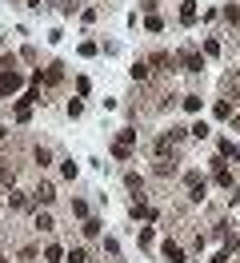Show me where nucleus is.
Segmentation results:
<instances>
[{
    "instance_id": "39448f33",
    "label": "nucleus",
    "mask_w": 240,
    "mask_h": 263,
    "mask_svg": "<svg viewBox=\"0 0 240 263\" xmlns=\"http://www.w3.org/2000/svg\"><path fill=\"white\" fill-rule=\"evenodd\" d=\"M128 215H132V219H160V211H156V208H148V204H140V200L128 208Z\"/></svg>"
},
{
    "instance_id": "c756f323",
    "label": "nucleus",
    "mask_w": 240,
    "mask_h": 263,
    "mask_svg": "<svg viewBox=\"0 0 240 263\" xmlns=\"http://www.w3.org/2000/svg\"><path fill=\"white\" fill-rule=\"evenodd\" d=\"M228 255H232V251L224 247V251H216V255H212V263H228Z\"/></svg>"
},
{
    "instance_id": "2eb2a0df",
    "label": "nucleus",
    "mask_w": 240,
    "mask_h": 263,
    "mask_svg": "<svg viewBox=\"0 0 240 263\" xmlns=\"http://www.w3.org/2000/svg\"><path fill=\"white\" fill-rule=\"evenodd\" d=\"M8 204H12V208H28V196H24V192H8Z\"/></svg>"
},
{
    "instance_id": "6e6552de",
    "label": "nucleus",
    "mask_w": 240,
    "mask_h": 263,
    "mask_svg": "<svg viewBox=\"0 0 240 263\" xmlns=\"http://www.w3.org/2000/svg\"><path fill=\"white\" fill-rule=\"evenodd\" d=\"M164 259H168V263H184V251H180L172 239H164Z\"/></svg>"
},
{
    "instance_id": "20e7f679",
    "label": "nucleus",
    "mask_w": 240,
    "mask_h": 263,
    "mask_svg": "<svg viewBox=\"0 0 240 263\" xmlns=\"http://www.w3.org/2000/svg\"><path fill=\"white\" fill-rule=\"evenodd\" d=\"M60 80H64V64H60V60L44 68V76H40V72L32 76V84H60Z\"/></svg>"
},
{
    "instance_id": "a211bd4d",
    "label": "nucleus",
    "mask_w": 240,
    "mask_h": 263,
    "mask_svg": "<svg viewBox=\"0 0 240 263\" xmlns=\"http://www.w3.org/2000/svg\"><path fill=\"white\" fill-rule=\"evenodd\" d=\"M36 227H40V231H52L56 223H52V215H48V211H40V215H36Z\"/></svg>"
},
{
    "instance_id": "7c9ffc66",
    "label": "nucleus",
    "mask_w": 240,
    "mask_h": 263,
    "mask_svg": "<svg viewBox=\"0 0 240 263\" xmlns=\"http://www.w3.org/2000/svg\"><path fill=\"white\" fill-rule=\"evenodd\" d=\"M28 4H32V8H40V4H44V0H28Z\"/></svg>"
},
{
    "instance_id": "7ed1b4c3",
    "label": "nucleus",
    "mask_w": 240,
    "mask_h": 263,
    "mask_svg": "<svg viewBox=\"0 0 240 263\" xmlns=\"http://www.w3.org/2000/svg\"><path fill=\"white\" fill-rule=\"evenodd\" d=\"M20 84H24V76H20V72H0V100H4V96H12V92H20Z\"/></svg>"
},
{
    "instance_id": "5701e85b",
    "label": "nucleus",
    "mask_w": 240,
    "mask_h": 263,
    "mask_svg": "<svg viewBox=\"0 0 240 263\" xmlns=\"http://www.w3.org/2000/svg\"><path fill=\"white\" fill-rule=\"evenodd\" d=\"M188 132H192V136H196V140H204V136H208V124H204V120H196V124H192V128H188Z\"/></svg>"
},
{
    "instance_id": "ddd939ff",
    "label": "nucleus",
    "mask_w": 240,
    "mask_h": 263,
    "mask_svg": "<svg viewBox=\"0 0 240 263\" xmlns=\"http://www.w3.org/2000/svg\"><path fill=\"white\" fill-rule=\"evenodd\" d=\"M28 116H32V100H28V96H24V100H16V120H20V124H24V120H28Z\"/></svg>"
},
{
    "instance_id": "412c9836",
    "label": "nucleus",
    "mask_w": 240,
    "mask_h": 263,
    "mask_svg": "<svg viewBox=\"0 0 240 263\" xmlns=\"http://www.w3.org/2000/svg\"><path fill=\"white\" fill-rule=\"evenodd\" d=\"M68 263H88V251H84V247H72V251H68Z\"/></svg>"
},
{
    "instance_id": "4468645a",
    "label": "nucleus",
    "mask_w": 240,
    "mask_h": 263,
    "mask_svg": "<svg viewBox=\"0 0 240 263\" xmlns=\"http://www.w3.org/2000/svg\"><path fill=\"white\" fill-rule=\"evenodd\" d=\"M212 116H216V120H228V116H232V104H228V100H216Z\"/></svg>"
},
{
    "instance_id": "f3484780",
    "label": "nucleus",
    "mask_w": 240,
    "mask_h": 263,
    "mask_svg": "<svg viewBox=\"0 0 240 263\" xmlns=\"http://www.w3.org/2000/svg\"><path fill=\"white\" fill-rule=\"evenodd\" d=\"M152 171H156V176H172V171H176V163H172V159H160Z\"/></svg>"
},
{
    "instance_id": "2f4dec72",
    "label": "nucleus",
    "mask_w": 240,
    "mask_h": 263,
    "mask_svg": "<svg viewBox=\"0 0 240 263\" xmlns=\"http://www.w3.org/2000/svg\"><path fill=\"white\" fill-rule=\"evenodd\" d=\"M232 124H236V128H240V116H236V120H232Z\"/></svg>"
},
{
    "instance_id": "9d476101",
    "label": "nucleus",
    "mask_w": 240,
    "mask_h": 263,
    "mask_svg": "<svg viewBox=\"0 0 240 263\" xmlns=\"http://www.w3.org/2000/svg\"><path fill=\"white\" fill-rule=\"evenodd\" d=\"M44 263H64V247L60 243H48L44 247Z\"/></svg>"
},
{
    "instance_id": "72a5a7b5",
    "label": "nucleus",
    "mask_w": 240,
    "mask_h": 263,
    "mask_svg": "<svg viewBox=\"0 0 240 263\" xmlns=\"http://www.w3.org/2000/svg\"><path fill=\"white\" fill-rule=\"evenodd\" d=\"M0 263H8V259H4V255H0Z\"/></svg>"
},
{
    "instance_id": "0eeeda50",
    "label": "nucleus",
    "mask_w": 240,
    "mask_h": 263,
    "mask_svg": "<svg viewBox=\"0 0 240 263\" xmlns=\"http://www.w3.org/2000/svg\"><path fill=\"white\" fill-rule=\"evenodd\" d=\"M52 200H56V188H52V184H40V188H36V204H44V208H48Z\"/></svg>"
},
{
    "instance_id": "f03ea898",
    "label": "nucleus",
    "mask_w": 240,
    "mask_h": 263,
    "mask_svg": "<svg viewBox=\"0 0 240 263\" xmlns=\"http://www.w3.org/2000/svg\"><path fill=\"white\" fill-rule=\"evenodd\" d=\"M176 64L184 68V72H200V68H204V56L196 52V48H184V52L176 56Z\"/></svg>"
},
{
    "instance_id": "423d86ee",
    "label": "nucleus",
    "mask_w": 240,
    "mask_h": 263,
    "mask_svg": "<svg viewBox=\"0 0 240 263\" xmlns=\"http://www.w3.org/2000/svg\"><path fill=\"white\" fill-rule=\"evenodd\" d=\"M180 24H184V28L196 24V0H184V4H180Z\"/></svg>"
},
{
    "instance_id": "aec40b11",
    "label": "nucleus",
    "mask_w": 240,
    "mask_h": 263,
    "mask_svg": "<svg viewBox=\"0 0 240 263\" xmlns=\"http://www.w3.org/2000/svg\"><path fill=\"white\" fill-rule=\"evenodd\" d=\"M132 140H136L132 128H120V132H116V144H128V148H132Z\"/></svg>"
},
{
    "instance_id": "9b49d317",
    "label": "nucleus",
    "mask_w": 240,
    "mask_h": 263,
    "mask_svg": "<svg viewBox=\"0 0 240 263\" xmlns=\"http://www.w3.org/2000/svg\"><path fill=\"white\" fill-rule=\"evenodd\" d=\"M12 184H16V171H12V167L0 159V188H12Z\"/></svg>"
},
{
    "instance_id": "1a4fd4ad",
    "label": "nucleus",
    "mask_w": 240,
    "mask_h": 263,
    "mask_svg": "<svg viewBox=\"0 0 240 263\" xmlns=\"http://www.w3.org/2000/svg\"><path fill=\"white\" fill-rule=\"evenodd\" d=\"M128 72H132V80H148V72H152V64H148V60H136V64H132Z\"/></svg>"
},
{
    "instance_id": "cd10ccee",
    "label": "nucleus",
    "mask_w": 240,
    "mask_h": 263,
    "mask_svg": "<svg viewBox=\"0 0 240 263\" xmlns=\"http://www.w3.org/2000/svg\"><path fill=\"white\" fill-rule=\"evenodd\" d=\"M224 20H228V24H240V8H232V4H228V8H224Z\"/></svg>"
},
{
    "instance_id": "f704fd0d",
    "label": "nucleus",
    "mask_w": 240,
    "mask_h": 263,
    "mask_svg": "<svg viewBox=\"0 0 240 263\" xmlns=\"http://www.w3.org/2000/svg\"><path fill=\"white\" fill-rule=\"evenodd\" d=\"M0 204H4V200H0Z\"/></svg>"
},
{
    "instance_id": "dca6fc26",
    "label": "nucleus",
    "mask_w": 240,
    "mask_h": 263,
    "mask_svg": "<svg viewBox=\"0 0 240 263\" xmlns=\"http://www.w3.org/2000/svg\"><path fill=\"white\" fill-rule=\"evenodd\" d=\"M32 159H36L40 167H48V163H52V152H48V148H36V152H32Z\"/></svg>"
},
{
    "instance_id": "6ab92c4d",
    "label": "nucleus",
    "mask_w": 240,
    "mask_h": 263,
    "mask_svg": "<svg viewBox=\"0 0 240 263\" xmlns=\"http://www.w3.org/2000/svg\"><path fill=\"white\" fill-rule=\"evenodd\" d=\"M80 231H84L88 239H92V235H100V219H84V227H80Z\"/></svg>"
},
{
    "instance_id": "4be33fe9",
    "label": "nucleus",
    "mask_w": 240,
    "mask_h": 263,
    "mask_svg": "<svg viewBox=\"0 0 240 263\" xmlns=\"http://www.w3.org/2000/svg\"><path fill=\"white\" fill-rule=\"evenodd\" d=\"M112 156L116 159H132V148H128V144H112Z\"/></svg>"
},
{
    "instance_id": "b1692460",
    "label": "nucleus",
    "mask_w": 240,
    "mask_h": 263,
    "mask_svg": "<svg viewBox=\"0 0 240 263\" xmlns=\"http://www.w3.org/2000/svg\"><path fill=\"white\" fill-rule=\"evenodd\" d=\"M124 184H128V188H132V192H140V188H144V180H140V176H136V171H128V176H124Z\"/></svg>"
},
{
    "instance_id": "bb28decb",
    "label": "nucleus",
    "mask_w": 240,
    "mask_h": 263,
    "mask_svg": "<svg viewBox=\"0 0 240 263\" xmlns=\"http://www.w3.org/2000/svg\"><path fill=\"white\" fill-rule=\"evenodd\" d=\"M144 24H148V32H164V20H160V16H148Z\"/></svg>"
},
{
    "instance_id": "393cba45",
    "label": "nucleus",
    "mask_w": 240,
    "mask_h": 263,
    "mask_svg": "<svg viewBox=\"0 0 240 263\" xmlns=\"http://www.w3.org/2000/svg\"><path fill=\"white\" fill-rule=\"evenodd\" d=\"M180 104H184V112H200V96H184Z\"/></svg>"
},
{
    "instance_id": "f257e3e1",
    "label": "nucleus",
    "mask_w": 240,
    "mask_h": 263,
    "mask_svg": "<svg viewBox=\"0 0 240 263\" xmlns=\"http://www.w3.org/2000/svg\"><path fill=\"white\" fill-rule=\"evenodd\" d=\"M184 184H188V200H196V204H200V200H204V192H208V180H204L200 171H188V176H184Z\"/></svg>"
},
{
    "instance_id": "c85d7f7f",
    "label": "nucleus",
    "mask_w": 240,
    "mask_h": 263,
    "mask_svg": "<svg viewBox=\"0 0 240 263\" xmlns=\"http://www.w3.org/2000/svg\"><path fill=\"white\" fill-rule=\"evenodd\" d=\"M80 112H84V104H80V100H68V116H72V120H76Z\"/></svg>"
},
{
    "instance_id": "a878e982",
    "label": "nucleus",
    "mask_w": 240,
    "mask_h": 263,
    "mask_svg": "<svg viewBox=\"0 0 240 263\" xmlns=\"http://www.w3.org/2000/svg\"><path fill=\"white\" fill-rule=\"evenodd\" d=\"M72 215H80V219H88V204H84V200H72Z\"/></svg>"
},
{
    "instance_id": "f8f14e48",
    "label": "nucleus",
    "mask_w": 240,
    "mask_h": 263,
    "mask_svg": "<svg viewBox=\"0 0 240 263\" xmlns=\"http://www.w3.org/2000/svg\"><path fill=\"white\" fill-rule=\"evenodd\" d=\"M148 64H152V68H172L176 60H172L168 52H152V60H148Z\"/></svg>"
},
{
    "instance_id": "473e14b6",
    "label": "nucleus",
    "mask_w": 240,
    "mask_h": 263,
    "mask_svg": "<svg viewBox=\"0 0 240 263\" xmlns=\"http://www.w3.org/2000/svg\"><path fill=\"white\" fill-rule=\"evenodd\" d=\"M0 140H4V128H0Z\"/></svg>"
}]
</instances>
